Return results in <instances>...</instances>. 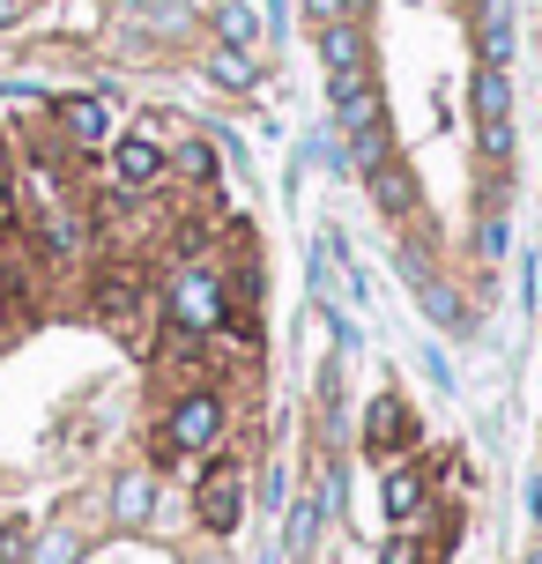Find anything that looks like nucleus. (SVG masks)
Listing matches in <instances>:
<instances>
[{"label":"nucleus","mask_w":542,"mask_h":564,"mask_svg":"<svg viewBox=\"0 0 542 564\" xmlns=\"http://www.w3.org/2000/svg\"><path fill=\"white\" fill-rule=\"evenodd\" d=\"M172 319L186 327V335H208V327H224V282H216V268L186 260V268L172 275Z\"/></svg>","instance_id":"f257e3e1"},{"label":"nucleus","mask_w":542,"mask_h":564,"mask_svg":"<svg viewBox=\"0 0 542 564\" xmlns=\"http://www.w3.org/2000/svg\"><path fill=\"white\" fill-rule=\"evenodd\" d=\"M224 438V401L208 394V387H194V394L172 401V416H164V453H200Z\"/></svg>","instance_id":"f03ea898"},{"label":"nucleus","mask_w":542,"mask_h":564,"mask_svg":"<svg viewBox=\"0 0 542 564\" xmlns=\"http://www.w3.org/2000/svg\"><path fill=\"white\" fill-rule=\"evenodd\" d=\"M200 528H216V535H230L238 528V512H246V476H238V460H216L208 476H200Z\"/></svg>","instance_id":"7ed1b4c3"},{"label":"nucleus","mask_w":542,"mask_h":564,"mask_svg":"<svg viewBox=\"0 0 542 564\" xmlns=\"http://www.w3.org/2000/svg\"><path fill=\"white\" fill-rule=\"evenodd\" d=\"M401 268H409V290H416V305H424V319H431V327H454V335H460V327H468V305H460V297L446 290V282H431L416 253L401 260Z\"/></svg>","instance_id":"20e7f679"},{"label":"nucleus","mask_w":542,"mask_h":564,"mask_svg":"<svg viewBox=\"0 0 542 564\" xmlns=\"http://www.w3.org/2000/svg\"><path fill=\"white\" fill-rule=\"evenodd\" d=\"M506 105H513L506 67H484V75H476V119H484V149L490 156H506Z\"/></svg>","instance_id":"39448f33"},{"label":"nucleus","mask_w":542,"mask_h":564,"mask_svg":"<svg viewBox=\"0 0 542 564\" xmlns=\"http://www.w3.org/2000/svg\"><path fill=\"white\" fill-rule=\"evenodd\" d=\"M365 438H371V453H409L416 446V416H409L394 394H379L371 416H365Z\"/></svg>","instance_id":"423d86ee"},{"label":"nucleus","mask_w":542,"mask_h":564,"mask_svg":"<svg viewBox=\"0 0 542 564\" xmlns=\"http://www.w3.org/2000/svg\"><path fill=\"white\" fill-rule=\"evenodd\" d=\"M476 45H484V67L513 59V0H476Z\"/></svg>","instance_id":"0eeeda50"},{"label":"nucleus","mask_w":542,"mask_h":564,"mask_svg":"<svg viewBox=\"0 0 542 564\" xmlns=\"http://www.w3.org/2000/svg\"><path fill=\"white\" fill-rule=\"evenodd\" d=\"M319 59H327V75H365V59H371L365 30L357 23H327L319 30Z\"/></svg>","instance_id":"6e6552de"},{"label":"nucleus","mask_w":542,"mask_h":564,"mask_svg":"<svg viewBox=\"0 0 542 564\" xmlns=\"http://www.w3.org/2000/svg\"><path fill=\"white\" fill-rule=\"evenodd\" d=\"M112 171H119V186H156V178H164V149L149 134H127L112 149Z\"/></svg>","instance_id":"1a4fd4ad"},{"label":"nucleus","mask_w":542,"mask_h":564,"mask_svg":"<svg viewBox=\"0 0 542 564\" xmlns=\"http://www.w3.org/2000/svg\"><path fill=\"white\" fill-rule=\"evenodd\" d=\"M424 498H431V476H424V468H416V460L387 476V520H394V528H409V520L424 512Z\"/></svg>","instance_id":"9d476101"},{"label":"nucleus","mask_w":542,"mask_h":564,"mask_svg":"<svg viewBox=\"0 0 542 564\" xmlns=\"http://www.w3.org/2000/svg\"><path fill=\"white\" fill-rule=\"evenodd\" d=\"M365 178H371V200H379L387 216H409V208H416V178H409L394 156H387V164H371Z\"/></svg>","instance_id":"9b49d317"},{"label":"nucleus","mask_w":542,"mask_h":564,"mask_svg":"<svg viewBox=\"0 0 542 564\" xmlns=\"http://www.w3.org/2000/svg\"><path fill=\"white\" fill-rule=\"evenodd\" d=\"M59 127L75 141H105L112 134V112H105V97H67V105H59Z\"/></svg>","instance_id":"f8f14e48"},{"label":"nucleus","mask_w":542,"mask_h":564,"mask_svg":"<svg viewBox=\"0 0 542 564\" xmlns=\"http://www.w3.org/2000/svg\"><path fill=\"white\" fill-rule=\"evenodd\" d=\"M149 506H156V482H149V476H119V482H112V512H119V528H142Z\"/></svg>","instance_id":"ddd939ff"},{"label":"nucleus","mask_w":542,"mask_h":564,"mask_svg":"<svg viewBox=\"0 0 542 564\" xmlns=\"http://www.w3.org/2000/svg\"><path fill=\"white\" fill-rule=\"evenodd\" d=\"M208 83L253 89V59H246V45H224V53H208Z\"/></svg>","instance_id":"4468645a"},{"label":"nucleus","mask_w":542,"mask_h":564,"mask_svg":"<svg viewBox=\"0 0 542 564\" xmlns=\"http://www.w3.org/2000/svg\"><path fill=\"white\" fill-rule=\"evenodd\" d=\"M216 30H224V45H246L253 37V8L246 0H216Z\"/></svg>","instance_id":"2eb2a0df"},{"label":"nucleus","mask_w":542,"mask_h":564,"mask_svg":"<svg viewBox=\"0 0 542 564\" xmlns=\"http://www.w3.org/2000/svg\"><path fill=\"white\" fill-rule=\"evenodd\" d=\"M319 520H327V498H313V506L290 512V557H305V550H313V528H319Z\"/></svg>","instance_id":"dca6fc26"},{"label":"nucleus","mask_w":542,"mask_h":564,"mask_svg":"<svg viewBox=\"0 0 542 564\" xmlns=\"http://www.w3.org/2000/svg\"><path fill=\"white\" fill-rule=\"evenodd\" d=\"M30 550V520H0V564H23Z\"/></svg>","instance_id":"f3484780"},{"label":"nucleus","mask_w":542,"mask_h":564,"mask_svg":"<svg viewBox=\"0 0 542 564\" xmlns=\"http://www.w3.org/2000/svg\"><path fill=\"white\" fill-rule=\"evenodd\" d=\"M75 550H83V542H75L67 528H59V535H45V542H37V564H75Z\"/></svg>","instance_id":"a211bd4d"},{"label":"nucleus","mask_w":542,"mask_h":564,"mask_svg":"<svg viewBox=\"0 0 542 564\" xmlns=\"http://www.w3.org/2000/svg\"><path fill=\"white\" fill-rule=\"evenodd\" d=\"M349 8H357V0H305V15H313L319 30H327V23H349Z\"/></svg>","instance_id":"6ab92c4d"},{"label":"nucleus","mask_w":542,"mask_h":564,"mask_svg":"<svg viewBox=\"0 0 542 564\" xmlns=\"http://www.w3.org/2000/svg\"><path fill=\"white\" fill-rule=\"evenodd\" d=\"M387 564H424V542H416V535H394V542H387Z\"/></svg>","instance_id":"aec40b11"},{"label":"nucleus","mask_w":542,"mask_h":564,"mask_svg":"<svg viewBox=\"0 0 542 564\" xmlns=\"http://www.w3.org/2000/svg\"><path fill=\"white\" fill-rule=\"evenodd\" d=\"M15 224V186H8V171H0V230Z\"/></svg>","instance_id":"412c9836"},{"label":"nucleus","mask_w":542,"mask_h":564,"mask_svg":"<svg viewBox=\"0 0 542 564\" xmlns=\"http://www.w3.org/2000/svg\"><path fill=\"white\" fill-rule=\"evenodd\" d=\"M15 15H23V0H0V30L15 23Z\"/></svg>","instance_id":"4be33fe9"},{"label":"nucleus","mask_w":542,"mask_h":564,"mask_svg":"<svg viewBox=\"0 0 542 564\" xmlns=\"http://www.w3.org/2000/svg\"><path fill=\"white\" fill-rule=\"evenodd\" d=\"M528 512H535V520H542V476L528 482Z\"/></svg>","instance_id":"5701e85b"},{"label":"nucleus","mask_w":542,"mask_h":564,"mask_svg":"<svg viewBox=\"0 0 542 564\" xmlns=\"http://www.w3.org/2000/svg\"><path fill=\"white\" fill-rule=\"evenodd\" d=\"M119 8H134V15H156V8H164V0H119Z\"/></svg>","instance_id":"b1692460"}]
</instances>
